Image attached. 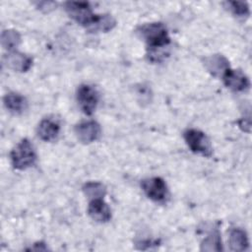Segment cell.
<instances>
[{
  "instance_id": "11",
  "label": "cell",
  "mask_w": 252,
  "mask_h": 252,
  "mask_svg": "<svg viewBox=\"0 0 252 252\" xmlns=\"http://www.w3.org/2000/svg\"><path fill=\"white\" fill-rule=\"evenodd\" d=\"M37 136L45 142L54 141L60 132L59 123L52 118H45L37 126Z\"/></svg>"
},
{
  "instance_id": "5",
  "label": "cell",
  "mask_w": 252,
  "mask_h": 252,
  "mask_svg": "<svg viewBox=\"0 0 252 252\" xmlns=\"http://www.w3.org/2000/svg\"><path fill=\"white\" fill-rule=\"evenodd\" d=\"M141 187L146 196L154 202H165L168 191L164 180L160 177H151L142 180Z\"/></svg>"
},
{
  "instance_id": "15",
  "label": "cell",
  "mask_w": 252,
  "mask_h": 252,
  "mask_svg": "<svg viewBox=\"0 0 252 252\" xmlns=\"http://www.w3.org/2000/svg\"><path fill=\"white\" fill-rule=\"evenodd\" d=\"M115 20L111 17V15H97L94 24L88 29L90 32H106L111 31L115 27Z\"/></svg>"
},
{
  "instance_id": "18",
  "label": "cell",
  "mask_w": 252,
  "mask_h": 252,
  "mask_svg": "<svg viewBox=\"0 0 252 252\" xmlns=\"http://www.w3.org/2000/svg\"><path fill=\"white\" fill-rule=\"evenodd\" d=\"M21 42V36L15 30H5L1 34V44L5 49L13 50Z\"/></svg>"
},
{
  "instance_id": "12",
  "label": "cell",
  "mask_w": 252,
  "mask_h": 252,
  "mask_svg": "<svg viewBox=\"0 0 252 252\" xmlns=\"http://www.w3.org/2000/svg\"><path fill=\"white\" fill-rule=\"evenodd\" d=\"M204 65L207 70L216 77H222L226 70L229 69L228 60L221 54H214L206 57Z\"/></svg>"
},
{
  "instance_id": "19",
  "label": "cell",
  "mask_w": 252,
  "mask_h": 252,
  "mask_svg": "<svg viewBox=\"0 0 252 252\" xmlns=\"http://www.w3.org/2000/svg\"><path fill=\"white\" fill-rule=\"evenodd\" d=\"M228 9L238 17H247L250 14L249 6L246 2H239V1H229L226 2Z\"/></svg>"
},
{
  "instance_id": "20",
  "label": "cell",
  "mask_w": 252,
  "mask_h": 252,
  "mask_svg": "<svg viewBox=\"0 0 252 252\" xmlns=\"http://www.w3.org/2000/svg\"><path fill=\"white\" fill-rule=\"evenodd\" d=\"M56 6V3L55 2H39L37 3V7L40 9V10H45V11H49V10H52L54 7Z\"/></svg>"
},
{
  "instance_id": "3",
  "label": "cell",
  "mask_w": 252,
  "mask_h": 252,
  "mask_svg": "<svg viewBox=\"0 0 252 252\" xmlns=\"http://www.w3.org/2000/svg\"><path fill=\"white\" fill-rule=\"evenodd\" d=\"M65 10L69 17L73 19L77 24L89 29L96 19L94 14L87 2L69 1L65 3Z\"/></svg>"
},
{
  "instance_id": "2",
  "label": "cell",
  "mask_w": 252,
  "mask_h": 252,
  "mask_svg": "<svg viewBox=\"0 0 252 252\" xmlns=\"http://www.w3.org/2000/svg\"><path fill=\"white\" fill-rule=\"evenodd\" d=\"M11 163L14 168L19 170L32 166L36 160L34 149L28 139H23L10 154Z\"/></svg>"
},
{
  "instance_id": "21",
  "label": "cell",
  "mask_w": 252,
  "mask_h": 252,
  "mask_svg": "<svg viewBox=\"0 0 252 252\" xmlns=\"http://www.w3.org/2000/svg\"><path fill=\"white\" fill-rule=\"evenodd\" d=\"M239 127L243 130V131H246V132H249L250 130V120L249 118H242L240 121H239Z\"/></svg>"
},
{
  "instance_id": "9",
  "label": "cell",
  "mask_w": 252,
  "mask_h": 252,
  "mask_svg": "<svg viewBox=\"0 0 252 252\" xmlns=\"http://www.w3.org/2000/svg\"><path fill=\"white\" fill-rule=\"evenodd\" d=\"M8 68L17 72H27L32 65V59L21 52L11 51L4 58Z\"/></svg>"
},
{
  "instance_id": "16",
  "label": "cell",
  "mask_w": 252,
  "mask_h": 252,
  "mask_svg": "<svg viewBox=\"0 0 252 252\" xmlns=\"http://www.w3.org/2000/svg\"><path fill=\"white\" fill-rule=\"evenodd\" d=\"M83 192L91 200L102 199L106 194V188L100 182L91 181L83 186Z\"/></svg>"
},
{
  "instance_id": "4",
  "label": "cell",
  "mask_w": 252,
  "mask_h": 252,
  "mask_svg": "<svg viewBox=\"0 0 252 252\" xmlns=\"http://www.w3.org/2000/svg\"><path fill=\"white\" fill-rule=\"evenodd\" d=\"M183 138L193 153L200 154L204 157L212 156L213 149L211 142L204 132L197 129H187L183 133Z\"/></svg>"
},
{
  "instance_id": "10",
  "label": "cell",
  "mask_w": 252,
  "mask_h": 252,
  "mask_svg": "<svg viewBox=\"0 0 252 252\" xmlns=\"http://www.w3.org/2000/svg\"><path fill=\"white\" fill-rule=\"evenodd\" d=\"M89 216L95 221L106 222L111 219V211L102 199L91 200L88 207Z\"/></svg>"
},
{
  "instance_id": "14",
  "label": "cell",
  "mask_w": 252,
  "mask_h": 252,
  "mask_svg": "<svg viewBox=\"0 0 252 252\" xmlns=\"http://www.w3.org/2000/svg\"><path fill=\"white\" fill-rule=\"evenodd\" d=\"M4 104L13 113H22L27 108L26 98L16 93L7 94L4 98Z\"/></svg>"
},
{
  "instance_id": "17",
  "label": "cell",
  "mask_w": 252,
  "mask_h": 252,
  "mask_svg": "<svg viewBox=\"0 0 252 252\" xmlns=\"http://www.w3.org/2000/svg\"><path fill=\"white\" fill-rule=\"evenodd\" d=\"M202 251H220L221 250V241L220 232L218 229H215L208 236L205 237L201 244Z\"/></svg>"
},
{
  "instance_id": "13",
  "label": "cell",
  "mask_w": 252,
  "mask_h": 252,
  "mask_svg": "<svg viewBox=\"0 0 252 252\" xmlns=\"http://www.w3.org/2000/svg\"><path fill=\"white\" fill-rule=\"evenodd\" d=\"M228 243L231 251L241 252L248 248V238L246 232L240 228H233L229 232Z\"/></svg>"
},
{
  "instance_id": "1",
  "label": "cell",
  "mask_w": 252,
  "mask_h": 252,
  "mask_svg": "<svg viewBox=\"0 0 252 252\" xmlns=\"http://www.w3.org/2000/svg\"><path fill=\"white\" fill-rule=\"evenodd\" d=\"M139 33L148 44L149 50L167 48L170 38L165 26L161 23H151L140 27Z\"/></svg>"
},
{
  "instance_id": "7",
  "label": "cell",
  "mask_w": 252,
  "mask_h": 252,
  "mask_svg": "<svg viewBox=\"0 0 252 252\" xmlns=\"http://www.w3.org/2000/svg\"><path fill=\"white\" fill-rule=\"evenodd\" d=\"M100 133L99 124L94 120L83 121L75 126V134L78 140L83 144H90L96 141Z\"/></svg>"
},
{
  "instance_id": "6",
  "label": "cell",
  "mask_w": 252,
  "mask_h": 252,
  "mask_svg": "<svg viewBox=\"0 0 252 252\" xmlns=\"http://www.w3.org/2000/svg\"><path fill=\"white\" fill-rule=\"evenodd\" d=\"M77 101L82 111L91 115L98 102V93L90 85H81L77 90Z\"/></svg>"
},
{
  "instance_id": "8",
  "label": "cell",
  "mask_w": 252,
  "mask_h": 252,
  "mask_svg": "<svg viewBox=\"0 0 252 252\" xmlns=\"http://www.w3.org/2000/svg\"><path fill=\"white\" fill-rule=\"evenodd\" d=\"M221 78L224 85L234 92H243L249 89V79L240 70H232L229 68Z\"/></svg>"
}]
</instances>
